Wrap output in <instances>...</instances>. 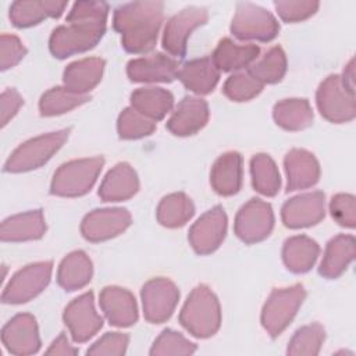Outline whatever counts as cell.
<instances>
[{
  "mask_svg": "<svg viewBox=\"0 0 356 356\" xmlns=\"http://www.w3.org/2000/svg\"><path fill=\"white\" fill-rule=\"evenodd\" d=\"M161 1H134L114 11L113 25L121 33L122 47L129 53H146L156 44L163 22Z\"/></svg>",
  "mask_w": 356,
  "mask_h": 356,
  "instance_id": "6da1fadb",
  "label": "cell"
},
{
  "mask_svg": "<svg viewBox=\"0 0 356 356\" xmlns=\"http://www.w3.org/2000/svg\"><path fill=\"white\" fill-rule=\"evenodd\" d=\"M179 323L197 338L214 335L221 324V309L213 291L200 284L192 289L179 313Z\"/></svg>",
  "mask_w": 356,
  "mask_h": 356,
  "instance_id": "7a4b0ae2",
  "label": "cell"
},
{
  "mask_svg": "<svg viewBox=\"0 0 356 356\" xmlns=\"http://www.w3.org/2000/svg\"><path fill=\"white\" fill-rule=\"evenodd\" d=\"M106 21L85 18L67 21L68 25L56 28L50 36L49 47L51 54L57 58H65L92 49L103 38Z\"/></svg>",
  "mask_w": 356,
  "mask_h": 356,
  "instance_id": "3957f363",
  "label": "cell"
},
{
  "mask_svg": "<svg viewBox=\"0 0 356 356\" xmlns=\"http://www.w3.org/2000/svg\"><path fill=\"white\" fill-rule=\"evenodd\" d=\"M103 164V157L79 159L64 163L54 172L50 186L51 193L67 197H75L88 193L95 185Z\"/></svg>",
  "mask_w": 356,
  "mask_h": 356,
  "instance_id": "277c9868",
  "label": "cell"
},
{
  "mask_svg": "<svg viewBox=\"0 0 356 356\" xmlns=\"http://www.w3.org/2000/svg\"><path fill=\"white\" fill-rule=\"evenodd\" d=\"M70 129H60L36 136L18 146L4 164L8 172H25L46 164L68 139Z\"/></svg>",
  "mask_w": 356,
  "mask_h": 356,
  "instance_id": "5b68a950",
  "label": "cell"
},
{
  "mask_svg": "<svg viewBox=\"0 0 356 356\" xmlns=\"http://www.w3.org/2000/svg\"><path fill=\"white\" fill-rule=\"evenodd\" d=\"M305 296L306 291L302 284L274 289L270 293L261 310V324L273 338L278 337L289 325Z\"/></svg>",
  "mask_w": 356,
  "mask_h": 356,
  "instance_id": "8992f818",
  "label": "cell"
},
{
  "mask_svg": "<svg viewBox=\"0 0 356 356\" xmlns=\"http://www.w3.org/2000/svg\"><path fill=\"white\" fill-rule=\"evenodd\" d=\"M316 102L320 114L331 122H348L356 115L355 89L349 88L339 75H330L320 83Z\"/></svg>",
  "mask_w": 356,
  "mask_h": 356,
  "instance_id": "52a82bcc",
  "label": "cell"
},
{
  "mask_svg": "<svg viewBox=\"0 0 356 356\" xmlns=\"http://www.w3.org/2000/svg\"><path fill=\"white\" fill-rule=\"evenodd\" d=\"M280 31L275 17L266 8L252 3H238L231 32L239 40L270 42Z\"/></svg>",
  "mask_w": 356,
  "mask_h": 356,
  "instance_id": "ba28073f",
  "label": "cell"
},
{
  "mask_svg": "<svg viewBox=\"0 0 356 356\" xmlns=\"http://www.w3.org/2000/svg\"><path fill=\"white\" fill-rule=\"evenodd\" d=\"M53 263L38 261L29 264L15 273L3 291L1 300L4 303H25L38 296L50 282Z\"/></svg>",
  "mask_w": 356,
  "mask_h": 356,
  "instance_id": "9c48e42d",
  "label": "cell"
},
{
  "mask_svg": "<svg viewBox=\"0 0 356 356\" xmlns=\"http://www.w3.org/2000/svg\"><path fill=\"white\" fill-rule=\"evenodd\" d=\"M274 227V213L261 199H250L235 217V234L245 243H256L266 239Z\"/></svg>",
  "mask_w": 356,
  "mask_h": 356,
  "instance_id": "30bf717a",
  "label": "cell"
},
{
  "mask_svg": "<svg viewBox=\"0 0 356 356\" xmlns=\"http://www.w3.org/2000/svg\"><path fill=\"white\" fill-rule=\"evenodd\" d=\"M145 318L153 324L167 321L179 299L177 285L168 278H153L147 281L140 292Z\"/></svg>",
  "mask_w": 356,
  "mask_h": 356,
  "instance_id": "8fae6325",
  "label": "cell"
},
{
  "mask_svg": "<svg viewBox=\"0 0 356 356\" xmlns=\"http://www.w3.org/2000/svg\"><path fill=\"white\" fill-rule=\"evenodd\" d=\"M209 14L206 8L191 6L171 17L164 28L163 47L172 56L182 57L186 51V43L191 33L206 24Z\"/></svg>",
  "mask_w": 356,
  "mask_h": 356,
  "instance_id": "7c38bea8",
  "label": "cell"
},
{
  "mask_svg": "<svg viewBox=\"0 0 356 356\" xmlns=\"http://www.w3.org/2000/svg\"><path fill=\"white\" fill-rule=\"evenodd\" d=\"M227 234V214L221 206L207 210L189 229V243L199 254L213 253Z\"/></svg>",
  "mask_w": 356,
  "mask_h": 356,
  "instance_id": "4fadbf2b",
  "label": "cell"
},
{
  "mask_svg": "<svg viewBox=\"0 0 356 356\" xmlns=\"http://www.w3.org/2000/svg\"><path fill=\"white\" fill-rule=\"evenodd\" d=\"M63 318L72 339L78 343L86 342L103 327V318L95 309L92 292H86L75 298L65 307Z\"/></svg>",
  "mask_w": 356,
  "mask_h": 356,
  "instance_id": "5bb4252c",
  "label": "cell"
},
{
  "mask_svg": "<svg viewBox=\"0 0 356 356\" xmlns=\"http://www.w3.org/2000/svg\"><path fill=\"white\" fill-rule=\"evenodd\" d=\"M129 225L131 214L127 209H96L82 220L81 232L90 242H102L120 235Z\"/></svg>",
  "mask_w": 356,
  "mask_h": 356,
  "instance_id": "9a60e30c",
  "label": "cell"
},
{
  "mask_svg": "<svg viewBox=\"0 0 356 356\" xmlns=\"http://www.w3.org/2000/svg\"><path fill=\"white\" fill-rule=\"evenodd\" d=\"M1 341L13 355H32L40 348V337L36 318L21 313L14 316L1 330Z\"/></svg>",
  "mask_w": 356,
  "mask_h": 356,
  "instance_id": "2e32d148",
  "label": "cell"
},
{
  "mask_svg": "<svg viewBox=\"0 0 356 356\" xmlns=\"http://www.w3.org/2000/svg\"><path fill=\"white\" fill-rule=\"evenodd\" d=\"M325 214V197L320 191L298 195L284 203L281 217L288 228H305L320 222Z\"/></svg>",
  "mask_w": 356,
  "mask_h": 356,
  "instance_id": "e0dca14e",
  "label": "cell"
},
{
  "mask_svg": "<svg viewBox=\"0 0 356 356\" xmlns=\"http://www.w3.org/2000/svg\"><path fill=\"white\" fill-rule=\"evenodd\" d=\"M207 121V103L200 97L185 96L167 121V129L177 136H188L200 131Z\"/></svg>",
  "mask_w": 356,
  "mask_h": 356,
  "instance_id": "ac0fdd59",
  "label": "cell"
},
{
  "mask_svg": "<svg viewBox=\"0 0 356 356\" xmlns=\"http://www.w3.org/2000/svg\"><path fill=\"white\" fill-rule=\"evenodd\" d=\"M178 71V61L161 53L134 58L127 65V74L134 82H171Z\"/></svg>",
  "mask_w": 356,
  "mask_h": 356,
  "instance_id": "d6986e66",
  "label": "cell"
},
{
  "mask_svg": "<svg viewBox=\"0 0 356 356\" xmlns=\"http://www.w3.org/2000/svg\"><path fill=\"white\" fill-rule=\"evenodd\" d=\"M100 307L114 327H129L138 321V307L134 295L121 286H106L100 292Z\"/></svg>",
  "mask_w": 356,
  "mask_h": 356,
  "instance_id": "ffe728a7",
  "label": "cell"
},
{
  "mask_svg": "<svg viewBox=\"0 0 356 356\" xmlns=\"http://www.w3.org/2000/svg\"><path fill=\"white\" fill-rule=\"evenodd\" d=\"M286 171V191L306 189L317 184L320 178V165L317 159L305 149H292L284 159Z\"/></svg>",
  "mask_w": 356,
  "mask_h": 356,
  "instance_id": "44dd1931",
  "label": "cell"
},
{
  "mask_svg": "<svg viewBox=\"0 0 356 356\" xmlns=\"http://www.w3.org/2000/svg\"><path fill=\"white\" fill-rule=\"evenodd\" d=\"M139 189L135 170L128 163L115 164L104 177L99 196L104 202H121L132 197Z\"/></svg>",
  "mask_w": 356,
  "mask_h": 356,
  "instance_id": "7402d4cb",
  "label": "cell"
},
{
  "mask_svg": "<svg viewBox=\"0 0 356 356\" xmlns=\"http://www.w3.org/2000/svg\"><path fill=\"white\" fill-rule=\"evenodd\" d=\"M46 232L42 210H31L15 214L1 222L0 236L3 242H22L40 239Z\"/></svg>",
  "mask_w": 356,
  "mask_h": 356,
  "instance_id": "603a6c76",
  "label": "cell"
},
{
  "mask_svg": "<svg viewBox=\"0 0 356 356\" xmlns=\"http://www.w3.org/2000/svg\"><path fill=\"white\" fill-rule=\"evenodd\" d=\"M210 184L218 195H235L242 185V156L238 152L220 156L211 168Z\"/></svg>",
  "mask_w": 356,
  "mask_h": 356,
  "instance_id": "cb8c5ba5",
  "label": "cell"
},
{
  "mask_svg": "<svg viewBox=\"0 0 356 356\" xmlns=\"http://www.w3.org/2000/svg\"><path fill=\"white\" fill-rule=\"evenodd\" d=\"M177 78L189 90L197 95H207L216 88L220 79V70L211 57H203L191 60L179 67Z\"/></svg>",
  "mask_w": 356,
  "mask_h": 356,
  "instance_id": "d4e9b609",
  "label": "cell"
},
{
  "mask_svg": "<svg viewBox=\"0 0 356 356\" xmlns=\"http://www.w3.org/2000/svg\"><path fill=\"white\" fill-rule=\"evenodd\" d=\"M67 7V1L29 0L14 1L10 7V19L18 28H26L39 24L51 17L58 18Z\"/></svg>",
  "mask_w": 356,
  "mask_h": 356,
  "instance_id": "484cf974",
  "label": "cell"
},
{
  "mask_svg": "<svg viewBox=\"0 0 356 356\" xmlns=\"http://www.w3.org/2000/svg\"><path fill=\"white\" fill-rule=\"evenodd\" d=\"M103 70L104 60L99 57H89L74 61L64 70V86L76 93L88 95V92L100 82Z\"/></svg>",
  "mask_w": 356,
  "mask_h": 356,
  "instance_id": "4316f807",
  "label": "cell"
},
{
  "mask_svg": "<svg viewBox=\"0 0 356 356\" xmlns=\"http://www.w3.org/2000/svg\"><path fill=\"white\" fill-rule=\"evenodd\" d=\"M355 257V238L352 235H337L325 248L318 273L325 278H338Z\"/></svg>",
  "mask_w": 356,
  "mask_h": 356,
  "instance_id": "83f0119b",
  "label": "cell"
},
{
  "mask_svg": "<svg viewBox=\"0 0 356 356\" xmlns=\"http://www.w3.org/2000/svg\"><path fill=\"white\" fill-rule=\"evenodd\" d=\"M93 267L89 256L82 250H75L67 254L57 271V281L65 291H76L90 282Z\"/></svg>",
  "mask_w": 356,
  "mask_h": 356,
  "instance_id": "f1b7e54d",
  "label": "cell"
},
{
  "mask_svg": "<svg viewBox=\"0 0 356 356\" xmlns=\"http://www.w3.org/2000/svg\"><path fill=\"white\" fill-rule=\"evenodd\" d=\"M320 253V248L316 241L306 235H296L285 241L282 248V260L286 268L292 273L309 271Z\"/></svg>",
  "mask_w": 356,
  "mask_h": 356,
  "instance_id": "f546056e",
  "label": "cell"
},
{
  "mask_svg": "<svg viewBox=\"0 0 356 356\" xmlns=\"http://www.w3.org/2000/svg\"><path fill=\"white\" fill-rule=\"evenodd\" d=\"M260 49L256 44H238L229 38L218 42L211 58L220 71H236L250 65L259 56Z\"/></svg>",
  "mask_w": 356,
  "mask_h": 356,
  "instance_id": "4dcf8cb0",
  "label": "cell"
},
{
  "mask_svg": "<svg viewBox=\"0 0 356 356\" xmlns=\"http://www.w3.org/2000/svg\"><path fill=\"white\" fill-rule=\"evenodd\" d=\"M131 104L136 111L156 122L172 108L174 96L163 88H139L132 92Z\"/></svg>",
  "mask_w": 356,
  "mask_h": 356,
  "instance_id": "1f68e13d",
  "label": "cell"
},
{
  "mask_svg": "<svg viewBox=\"0 0 356 356\" xmlns=\"http://www.w3.org/2000/svg\"><path fill=\"white\" fill-rule=\"evenodd\" d=\"M273 117L286 131H302L312 125L313 110L306 99H285L275 103Z\"/></svg>",
  "mask_w": 356,
  "mask_h": 356,
  "instance_id": "d6a6232c",
  "label": "cell"
},
{
  "mask_svg": "<svg viewBox=\"0 0 356 356\" xmlns=\"http://www.w3.org/2000/svg\"><path fill=\"white\" fill-rule=\"evenodd\" d=\"M195 214V206L192 200L182 192L167 195L157 206V220L167 228L182 227Z\"/></svg>",
  "mask_w": 356,
  "mask_h": 356,
  "instance_id": "836d02e7",
  "label": "cell"
},
{
  "mask_svg": "<svg viewBox=\"0 0 356 356\" xmlns=\"http://www.w3.org/2000/svg\"><path fill=\"white\" fill-rule=\"evenodd\" d=\"M253 188L264 196H275L281 186V178L274 160L266 154H254L250 160Z\"/></svg>",
  "mask_w": 356,
  "mask_h": 356,
  "instance_id": "e575fe53",
  "label": "cell"
},
{
  "mask_svg": "<svg viewBox=\"0 0 356 356\" xmlns=\"http://www.w3.org/2000/svg\"><path fill=\"white\" fill-rule=\"evenodd\" d=\"M90 100L89 95L76 93L74 90L67 89L65 86H56L44 92L39 100V110L42 115L51 117L64 114L83 103Z\"/></svg>",
  "mask_w": 356,
  "mask_h": 356,
  "instance_id": "d590c367",
  "label": "cell"
},
{
  "mask_svg": "<svg viewBox=\"0 0 356 356\" xmlns=\"http://www.w3.org/2000/svg\"><path fill=\"white\" fill-rule=\"evenodd\" d=\"M248 72L263 85L280 82L286 72V56L284 50L280 46L271 47L259 61L249 67Z\"/></svg>",
  "mask_w": 356,
  "mask_h": 356,
  "instance_id": "8d00e7d4",
  "label": "cell"
},
{
  "mask_svg": "<svg viewBox=\"0 0 356 356\" xmlns=\"http://www.w3.org/2000/svg\"><path fill=\"white\" fill-rule=\"evenodd\" d=\"M325 338V331L318 323H313L299 328L288 343L286 353L292 356H314L318 355Z\"/></svg>",
  "mask_w": 356,
  "mask_h": 356,
  "instance_id": "74e56055",
  "label": "cell"
},
{
  "mask_svg": "<svg viewBox=\"0 0 356 356\" xmlns=\"http://www.w3.org/2000/svg\"><path fill=\"white\" fill-rule=\"evenodd\" d=\"M117 129L121 139H139L150 135L156 129V122L134 107L124 108L117 121Z\"/></svg>",
  "mask_w": 356,
  "mask_h": 356,
  "instance_id": "f35d334b",
  "label": "cell"
},
{
  "mask_svg": "<svg viewBox=\"0 0 356 356\" xmlns=\"http://www.w3.org/2000/svg\"><path fill=\"white\" fill-rule=\"evenodd\" d=\"M263 89V83L259 82L249 72H238L231 75L222 88L224 95L234 102H246L257 96Z\"/></svg>",
  "mask_w": 356,
  "mask_h": 356,
  "instance_id": "ab89813d",
  "label": "cell"
},
{
  "mask_svg": "<svg viewBox=\"0 0 356 356\" xmlns=\"http://www.w3.org/2000/svg\"><path fill=\"white\" fill-rule=\"evenodd\" d=\"M196 345L174 330H164L154 341L150 355H192Z\"/></svg>",
  "mask_w": 356,
  "mask_h": 356,
  "instance_id": "60d3db41",
  "label": "cell"
},
{
  "mask_svg": "<svg viewBox=\"0 0 356 356\" xmlns=\"http://www.w3.org/2000/svg\"><path fill=\"white\" fill-rule=\"evenodd\" d=\"M318 1L312 0H285L274 3L278 15L286 22H298L312 17L318 10Z\"/></svg>",
  "mask_w": 356,
  "mask_h": 356,
  "instance_id": "b9f144b4",
  "label": "cell"
},
{
  "mask_svg": "<svg viewBox=\"0 0 356 356\" xmlns=\"http://www.w3.org/2000/svg\"><path fill=\"white\" fill-rule=\"evenodd\" d=\"M330 211L332 218L342 227L355 228L356 224V200L353 195L338 193L331 199Z\"/></svg>",
  "mask_w": 356,
  "mask_h": 356,
  "instance_id": "7bdbcfd3",
  "label": "cell"
},
{
  "mask_svg": "<svg viewBox=\"0 0 356 356\" xmlns=\"http://www.w3.org/2000/svg\"><path fill=\"white\" fill-rule=\"evenodd\" d=\"M129 337L122 332H107L99 338L89 349L88 355H111L121 356L127 352Z\"/></svg>",
  "mask_w": 356,
  "mask_h": 356,
  "instance_id": "ee69618b",
  "label": "cell"
},
{
  "mask_svg": "<svg viewBox=\"0 0 356 356\" xmlns=\"http://www.w3.org/2000/svg\"><path fill=\"white\" fill-rule=\"evenodd\" d=\"M26 54V49L22 42L14 36L3 33L0 38V67L1 70H8L18 64L24 56Z\"/></svg>",
  "mask_w": 356,
  "mask_h": 356,
  "instance_id": "f6af8a7d",
  "label": "cell"
},
{
  "mask_svg": "<svg viewBox=\"0 0 356 356\" xmlns=\"http://www.w3.org/2000/svg\"><path fill=\"white\" fill-rule=\"evenodd\" d=\"M24 104V99L15 89H6L0 97V110H1V127H6L7 122L17 114L19 107Z\"/></svg>",
  "mask_w": 356,
  "mask_h": 356,
  "instance_id": "bcb514c9",
  "label": "cell"
},
{
  "mask_svg": "<svg viewBox=\"0 0 356 356\" xmlns=\"http://www.w3.org/2000/svg\"><path fill=\"white\" fill-rule=\"evenodd\" d=\"M78 349L70 345V341L64 332H61L50 345V348L46 350V355H76Z\"/></svg>",
  "mask_w": 356,
  "mask_h": 356,
  "instance_id": "7dc6e473",
  "label": "cell"
},
{
  "mask_svg": "<svg viewBox=\"0 0 356 356\" xmlns=\"http://www.w3.org/2000/svg\"><path fill=\"white\" fill-rule=\"evenodd\" d=\"M353 64H355V61L353 60H350L349 61V64L345 67V70H343V75L341 76L342 78V81L349 86V88H355V79H353V76H355V68H353Z\"/></svg>",
  "mask_w": 356,
  "mask_h": 356,
  "instance_id": "c3c4849f",
  "label": "cell"
}]
</instances>
